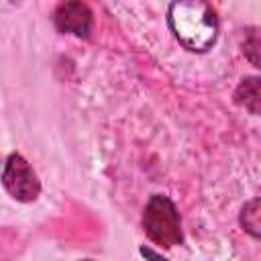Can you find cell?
<instances>
[{"mask_svg":"<svg viewBox=\"0 0 261 261\" xmlns=\"http://www.w3.org/2000/svg\"><path fill=\"white\" fill-rule=\"evenodd\" d=\"M175 39L190 51H206L218 35V20L206 0H173L167 14Z\"/></svg>","mask_w":261,"mask_h":261,"instance_id":"obj_1","label":"cell"},{"mask_svg":"<svg viewBox=\"0 0 261 261\" xmlns=\"http://www.w3.org/2000/svg\"><path fill=\"white\" fill-rule=\"evenodd\" d=\"M143 226L147 237L159 247H175L181 243V222L173 202L155 194L145 206Z\"/></svg>","mask_w":261,"mask_h":261,"instance_id":"obj_2","label":"cell"},{"mask_svg":"<svg viewBox=\"0 0 261 261\" xmlns=\"http://www.w3.org/2000/svg\"><path fill=\"white\" fill-rule=\"evenodd\" d=\"M2 184H4L6 192L18 202H31L41 192L37 173L33 171L29 161L18 153H12L6 159L4 171H2Z\"/></svg>","mask_w":261,"mask_h":261,"instance_id":"obj_3","label":"cell"},{"mask_svg":"<svg viewBox=\"0 0 261 261\" xmlns=\"http://www.w3.org/2000/svg\"><path fill=\"white\" fill-rule=\"evenodd\" d=\"M53 20L61 33H71L75 37H88L92 31V12L80 0H65L59 4Z\"/></svg>","mask_w":261,"mask_h":261,"instance_id":"obj_4","label":"cell"},{"mask_svg":"<svg viewBox=\"0 0 261 261\" xmlns=\"http://www.w3.org/2000/svg\"><path fill=\"white\" fill-rule=\"evenodd\" d=\"M234 98L241 106H245L249 112L257 114L259 112V100H261V94H259V80L257 77H247L243 80V84L239 86V90L234 92Z\"/></svg>","mask_w":261,"mask_h":261,"instance_id":"obj_5","label":"cell"},{"mask_svg":"<svg viewBox=\"0 0 261 261\" xmlns=\"http://www.w3.org/2000/svg\"><path fill=\"white\" fill-rule=\"evenodd\" d=\"M241 224L251 237L259 239V226L261 224H259V200L257 198L251 200L249 204H245V208L241 212Z\"/></svg>","mask_w":261,"mask_h":261,"instance_id":"obj_6","label":"cell"},{"mask_svg":"<svg viewBox=\"0 0 261 261\" xmlns=\"http://www.w3.org/2000/svg\"><path fill=\"white\" fill-rule=\"evenodd\" d=\"M245 55L249 57V61L259 67V39H257V31L251 29L247 39H245Z\"/></svg>","mask_w":261,"mask_h":261,"instance_id":"obj_7","label":"cell"},{"mask_svg":"<svg viewBox=\"0 0 261 261\" xmlns=\"http://www.w3.org/2000/svg\"><path fill=\"white\" fill-rule=\"evenodd\" d=\"M14 2H16V0H14Z\"/></svg>","mask_w":261,"mask_h":261,"instance_id":"obj_8","label":"cell"}]
</instances>
